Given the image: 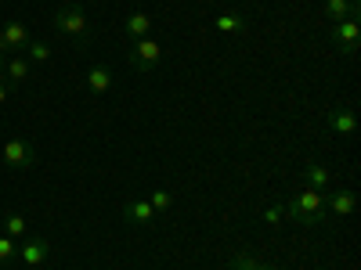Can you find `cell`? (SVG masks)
I'll return each instance as SVG.
<instances>
[{"label": "cell", "mask_w": 361, "mask_h": 270, "mask_svg": "<svg viewBox=\"0 0 361 270\" xmlns=\"http://www.w3.org/2000/svg\"><path fill=\"white\" fill-rule=\"evenodd\" d=\"M11 94H15V86H11L4 76H0V108H4V105L11 101Z\"/></svg>", "instance_id": "23"}, {"label": "cell", "mask_w": 361, "mask_h": 270, "mask_svg": "<svg viewBox=\"0 0 361 270\" xmlns=\"http://www.w3.org/2000/svg\"><path fill=\"white\" fill-rule=\"evenodd\" d=\"M0 227H4V234H8V238H15V242L29 234V224H25V217H22V213H8L4 220H0Z\"/></svg>", "instance_id": "17"}, {"label": "cell", "mask_w": 361, "mask_h": 270, "mask_svg": "<svg viewBox=\"0 0 361 270\" xmlns=\"http://www.w3.org/2000/svg\"><path fill=\"white\" fill-rule=\"evenodd\" d=\"M257 266H260V259L250 252H235V259H231V270H257Z\"/></svg>", "instance_id": "21"}, {"label": "cell", "mask_w": 361, "mask_h": 270, "mask_svg": "<svg viewBox=\"0 0 361 270\" xmlns=\"http://www.w3.org/2000/svg\"><path fill=\"white\" fill-rule=\"evenodd\" d=\"M329 40H333L343 54H354L357 44H361V25H357V18H343V22H336L333 29H329Z\"/></svg>", "instance_id": "5"}, {"label": "cell", "mask_w": 361, "mask_h": 270, "mask_svg": "<svg viewBox=\"0 0 361 270\" xmlns=\"http://www.w3.org/2000/svg\"><path fill=\"white\" fill-rule=\"evenodd\" d=\"M148 205H152L156 213H166V209L173 205V195H170L166 188H159V191H152V198H148Z\"/></svg>", "instance_id": "20"}, {"label": "cell", "mask_w": 361, "mask_h": 270, "mask_svg": "<svg viewBox=\"0 0 361 270\" xmlns=\"http://www.w3.org/2000/svg\"><path fill=\"white\" fill-rule=\"evenodd\" d=\"M123 33H127L130 40L148 37V33H152V15H148V11H130V15L123 18Z\"/></svg>", "instance_id": "13"}, {"label": "cell", "mask_w": 361, "mask_h": 270, "mask_svg": "<svg viewBox=\"0 0 361 270\" xmlns=\"http://www.w3.org/2000/svg\"><path fill=\"white\" fill-rule=\"evenodd\" d=\"M257 270H282V266H275V263H260Z\"/></svg>", "instance_id": "24"}, {"label": "cell", "mask_w": 361, "mask_h": 270, "mask_svg": "<svg viewBox=\"0 0 361 270\" xmlns=\"http://www.w3.org/2000/svg\"><path fill=\"white\" fill-rule=\"evenodd\" d=\"M325 15L329 22H343V18H361V0L357 4H350V0H325Z\"/></svg>", "instance_id": "14"}, {"label": "cell", "mask_w": 361, "mask_h": 270, "mask_svg": "<svg viewBox=\"0 0 361 270\" xmlns=\"http://www.w3.org/2000/svg\"><path fill=\"white\" fill-rule=\"evenodd\" d=\"M123 220H127V224H134V227H152L156 209L148 205L145 198H134V202H127V205H123Z\"/></svg>", "instance_id": "9"}, {"label": "cell", "mask_w": 361, "mask_h": 270, "mask_svg": "<svg viewBox=\"0 0 361 270\" xmlns=\"http://www.w3.org/2000/svg\"><path fill=\"white\" fill-rule=\"evenodd\" d=\"M11 259H18V242L8 234H0V263H11Z\"/></svg>", "instance_id": "19"}, {"label": "cell", "mask_w": 361, "mask_h": 270, "mask_svg": "<svg viewBox=\"0 0 361 270\" xmlns=\"http://www.w3.org/2000/svg\"><path fill=\"white\" fill-rule=\"evenodd\" d=\"M51 29H54V33H62V37H69L80 47L90 44V22H87V11H83L80 0H73V4H66V8H58L54 18H51Z\"/></svg>", "instance_id": "1"}, {"label": "cell", "mask_w": 361, "mask_h": 270, "mask_svg": "<svg viewBox=\"0 0 361 270\" xmlns=\"http://www.w3.org/2000/svg\"><path fill=\"white\" fill-rule=\"evenodd\" d=\"M163 62V40L156 37H141V40H130L127 47V65L134 72H156Z\"/></svg>", "instance_id": "3"}, {"label": "cell", "mask_w": 361, "mask_h": 270, "mask_svg": "<svg viewBox=\"0 0 361 270\" xmlns=\"http://www.w3.org/2000/svg\"><path fill=\"white\" fill-rule=\"evenodd\" d=\"M214 29L217 33H246V18L243 15H235V11H221L217 18H214Z\"/></svg>", "instance_id": "15"}, {"label": "cell", "mask_w": 361, "mask_h": 270, "mask_svg": "<svg viewBox=\"0 0 361 270\" xmlns=\"http://www.w3.org/2000/svg\"><path fill=\"white\" fill-rule=\"evenodd\" d=\"M354 205H357V195H354V188H340L336 195H329V213H333L336 220L350 217V213H354Z\"/></svg>", "instance_id": "12"}, {"label": "cell", "mask_w": 361, "mask_h": 270, "mask_svg": "<svg viewBox=\"0 0 361 270\" xmlns=\"http://www.w3.org/2000/svg\"><path fill=\"white\" fill-rule=\"evenodd\" d=\"M22 54L29 58V65H40V62H47V58H51V47H47L44 40H29Z\"/></svg>", "instance_id": "18"}, {"label": "cell", "mask_w": 361, "mask_h": 270, "mask_svg": "<svg viewBox=\"0 0 361 270\" xmlns=\"http://www.w3.org/2000/svg\"><path fill=\"white\" fill-rule=\"evenodd\" d=\"M83 83H87L90 94H98V98H102V94H109V90H112V83H116V79H112V69L98 62V65H90V72H87V79H83Z\"/></svg>", "instance_id": "10"}, {"label": "cell", "mask_w": 361, "mask_h": 270, "mask_svg": "<svg viewBox=\"0 0 361 270\" xmlns=\"http://www.w3.org/2000/svg\"><path fill=\"white\" fill-rule=\"evenodd\" d=\"M286 217H293L296 224H304V227H325V195L307 188V191H300L296 198L286 202Z\"/></svg>", "instance_id": "2"}, {"label": "cell", "mask_w": 361, "mask_h": 270, "mask_svg": "<svg viewBox=\"0 0 361 270\" xmlns=\"http://www.w3.org/2000/svg\"><path fill=\"white\" fill-rule=\"evenodd\" d=\"M0 159H4L8 169H29V166H37V148L29 144L25 137H11V141H4Z\"/></svg>", "instance_id": "4"}, {"label": "cell", "mask_w": 361, "mask_h": 270, "mask_svg": "<svg viewBox=\"0 0 361 270\" xmlns=\"http://www.w3.org/2000/svg\"><path fill=\"white\" fill-rule=\"evenodd\" d=\"M47 256H51V242H47V238H25V242L18 245L22 266H40V263H47Z\"/></svg>", "instance_id": "6"}, {"label": "cell", "mask_w": 361, "mask_h": 270, "mask_svg": "<svg viewBox=\"0 0 361 270\" xmlns=\"http://www.w3.org/2000/svg\"><path fill=\"white\" fill-rule=\"evenodd\" d=\"M286 217V205H267L264 209V224H279Z\"/></svg>", "instance_id": "22"}, {"label": "cell", "mask_w": 361, "mask_h": 270, "mask_svg": "<svg viewBox=\"0 0 361 270\" xmlns=\"http://www.w3.org/2000/svg\"><path fill=\"white\" fill-rule=\"evenodd\" d=\"M33 40L29 37V29H25V22H8L4 29H0V51H25V44Z\"/></svg>", "instance_id": "7"}, {"label": "cell", "mask_w": 361, "mask_h": 270, "mask_svg": "<svg viewBox=\"0 0 361 270\" xmlns=\"http://www.w3.org/2000/svg\"><path fill=\"white\" fill-rule=\"evenodd\" d=\"M4 62H8V54H4V51H0V72H4Z\"/></svg>", "instance_id": "25"}, {"label": "cell", "mask_w": 361, "mask_h": 270, "mask_svg": "<svg viewBox=\"0 0 361 270\" xmlns=\"http://www.w3.org/2000/svg\"><path fill=\"white\" fill-rule=\"evenodd\" d=\"M304 180H307V188H314V191H325V188H329V180H333V176H329V169H325L322 162H307V166H304Z\"/></svg>", "instance_id": "16"}, {"label": "cell", "mask_w": 361, "mask_h": 270, "mask_svg": "<svg viewBox=\"0 0 361 270\" xmlns=\"http://www.w3.org/2000/svg\"><path fill=\"white\" fill-rule=\"evenodd\" d=\"M350 4H357V0H350Z\"/></svg>", "instance_id": "26"}, {"label": "cell", "mask_w": 361, "mask_h": 270, "mask_svg": "<svg viewBox=\"0 0 361 270\" xmlns=\"http://www.w3.org/2000/svg\"><path fill=\"white\" fill-rule=\"evenodd\" d=\"M325 123H329V130H333V134H340V137H350V134L357 130V115H354L350 108H333V112H329V119H325Z\"/></svg>", "instance_id": "11"}, {"label": "cell", "mask_w": 361, "mask_h": 270, "mask_svg": "<svg viewBox=\"0 0 361 270\" xmlns=\"http://www.w3.org/2000/svg\"><path fill=\"white\" fill-rule=\"evenodd\" d=\"M0 76H4V79L18 90L22 83H29V76H33V65H29L25 54H15V58H8V62H4V72H0Z\"/></svg>", "instance_id": "8"}]
</instances>
